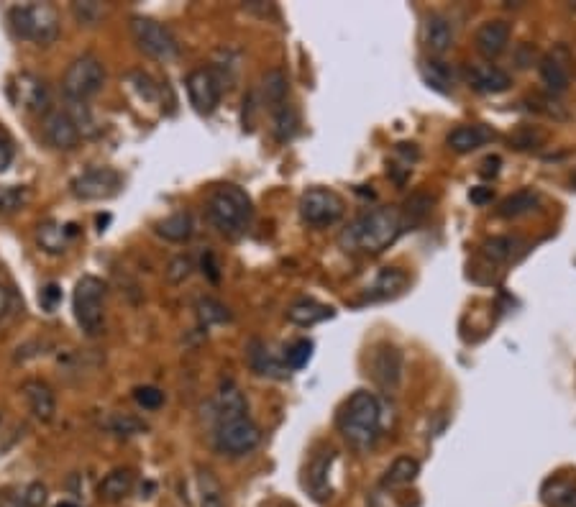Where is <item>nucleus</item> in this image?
I'll return each mask as SVG.
<instances>
[{
    "mask_svg": "<svg viewBox=\"0 0 576 507\" xmlns=\"http://www.w3.org/2000/svg\"><path fill=\"white\" fill-rule=\"evenodd\" d=\"M62 300V290H59L57 285H47L44 290H41V295H39V303L44 305V308L52 313L54 308H57V303Z\"/></svg>",
    "mask_w": 576,
    "mask_h": 507,
    "instance_id": "nucleus-44",
    "label": "nucleus"
},
{
    "mask_svg": "<svg viewBox=\"0 0 576 507\" xmlns=\"http://www.w3.org/2000/svg\"><path fill=\"white\" fill-rule=\"evenodd\" d=\"M154 231H157V236H162L164 241L182 244V241H187L192 236V216L185 213V210L172 213V216H167L164 221H159L157 226H154Z\"/></svg>",
    "mask_w": 576,
    "mask_h": 507,
    "instance_id": "nucleus-30",
    "label": "nucleus"
},
{
    "mask_svg": "<svg viewBox=\"0 0 576 507\" xmlns=\"http://www.w3.org/2000/svg\"><path fill=\"white\" fill-rule=\"evenodd\" d=\"M369 372L384 392H397L402 382V354L392 344L374 346L369 356Z\"/></svg>",
    "mask_w": 576,
    "mask_h": 507,
    "instance_id": "nucleus-13",
    "label": "nucleus"
},
{
    "mask_svg": "<svg viewBox=\"0 0 576 507\" xmlns=\"http://www.w3.org/2000/svg\"><path fill=\"white\" fill-rule=\"evenodd\" d=\"M121 187V175L111 167L88 169L70 182V190L77 200H108L121 193Z\"/></svg>",
    "mask_w": 576,
    "mask_h": 507,
    "instance_id": "nucleus-11",
    "label": "nucleus"
},
{
    "mask_svg": "<svg viewBox=\"0 0 576 507\" xmlns=\"http://www.w3.org/2000/svg\"><path fill=\"white\" fill-rule=\"evenodd\" d=\"M134 400L141 405L144 410H159L164 405V392L159 387H136L134 390Z\"/></svg>",
    "mask_w": 576,
    "mask_h": 507,
    "instance_id": "nucleus-42",
    "label": "nucleus"
},
{
    "mask_svg": "<svg viewBox=\"0 0 576 507\" xmlns=\"http://www.w3.org/2000/svg\"><path fill=\"white\" fill-rule=\"evenodd\" d=\"M420 72H423V80L438 93H451L454 90V72L448 70L446 62H441V59H425Z\"/></svg>",
    "mask_w": 576,
    "mask_h": 507,
    "instance_id": "nucleus-32",
    "label": "nucleus"
},
{
    "mask_svg": "<svg viewBox=\"0 0 576 507\" xmlns=\"http://www.w3.org/2000/svg\"><path fill=\"white\" fill-rule=\"evenodd\" d=\"M538 205V195L533 190H518V193H512L510 198H505L497 208V216L500 218H520L525 213Z\"/></svg>",
    "mask_w": 576,
    "mask_h": 507,
    "instance_id": "nucleus-33",
    "label": "nucleus"
},
{
    "mask_svg": "<svg viewBox=\"0 0 576 507\" xmlns=\"http://www.w3.org/2000/svg\"><path fill=\"white\" fill-rule=\"evenodd\" d=\"M405 231L400 210L395 208H374L361 213L359 218L349 223L338 244L346 251H364V254H379L390 249Z\"/></svg>",
    "mask_w": 576,
    "mask_h": 507,
    "instance_id": "nucleus-1",
    "label": "nucleus"
},
{
    "mask_svg": "<svg viewBox=\"0 0 576 507\" xmlns=\"http://www.w3.org/2000/svg\"><path fill=\"white\" fill-rule=\"evenodd\" d=\"M333 315H336V310L331 305L315 303V300H297L287 310V321H292L295 326H315V323L333 318Z\"/></svg>",
    "mask_w": 576,
    "mask_h": 507,
    "instance_id": "nucleus-26",
    "label": "nucleus"
},
{
    "mask_svg": "<svg viewBox=\"0 0 576 507\" xmlns=\"http://www.w3.org/2000/svg\"><path fill=\"white\" fill-rule=\"evenodd\" d=\"M423 44L431 54H446L454 44V26L443 13H431L423 24Z\"/></svg>",
    "mask_w": 576,
    "mask_h": 507,
    "instance_id": "nucleus-21",
    "label": "nucleus"
},
{
    "mask_svg": "<svg viewBox=\"0 0 576 507\" xmlns=\"http://www.w3.org/2000/svg\"><path fill=\"white\" fill-rule=\"evenodd\" d=\"M272 121H274V136H277V141H290L292 136L297 134V111L295 105L287 100L285 105H280V108H274L272 111Z\"/></svg>",
    "mask_w": 576,
    "mask_h": 507,
    "instance_id": "nucleus-34",
    "label": "nucleus"
},
{
    "mask_svg": "<svg viewBox=\"0 0 576 507\" xmlns=\"http://www.w3.org/2000/svg\"><path fill=\"white\" fill-rule=\"evenodd\" d=\"M195 502L198 507H226V495H223V487L213 472L208 469H200L195 474Z\"/></svg>",
    "mask_w": 576,
    "mask_h": 507,
    "instance_id": "nucleus-27",
    "label": "nucleus"
},
{
    "mask_svg": "<svg viewBox=\"0 0 576 507\" xmlns=\"http://www.w3.org/2000/svg\"><path fill=\"white\" fill-rule=\"evenodd\" d=\"M405 285H408V274L397 267H387L379 272L374 285L367 290V300L369 303H374V300H390L395 298V295H400V292L405 290Z\"/></svg>",
    "mask_w": 576,
    "mask_h": 507,
    "instance_id": "nucleus-23",
    "label": "nucleus"
},
{
    "mask_svg": "<svg viewBox=\"0 0 576 507\" xmlns=\"http://www.w3.org/2000/svg\"><path fill=\"white\" fill-rule=\"evenodd\" d=\"M431 205H433V200L428 198V195L415 193L413 198H410L408 203H405V210L400 213L402 223H405V228L415 226V223L423 221V218L428 216V213H431Z\"/></svg>",
    "mask_w": 576,
    "mask_h": 507,
    "instance_id": "nucleus-36",
    "label": "nucleus"
},
{
    "mask_svg": "<svg viewBox=\"0 0 576 507\" xmlns=\"http://www.w3.org/2000/svg\"><path fill=\"white\" fill-rule=\"evenodd\" d=\"M105 85V67L95 54H82L72 59L62 77V93L70 103H85L95 98Z\"/></svg>",
    "mask_w": 576,
    "mask_h": 507,
    "instance_id": "nucleus-6",
    "label": "nucleus"
},
{
    "mask_svg": "<svg viewBox=\"0 0 576 507\" xmlns=\"http://www.w3.org/2000/svg\"><path fill=\"white\" fill-rule=\"evenodd\" d=\"M72 236H75V226H59L54 221L41 223L39 231H36V241L47 254H64Z\"/></svg>",
    "mask_w": 576,
    "mask_h": 507,
    "instance_id": "nucleus-25",
    "label": "nucleus"
},
{
    "mask_svg": "<svg viewBox=\"0 0 576 507\" xmlns=\"http://www.w3.org/2000/svg\"><path fill=\"white\" fill-rule=\"evenodd\" d=\"M8 308H11V292L6 290V287L0 285V318L8 313Z\"/></svg>",
    "mask_w": 576,
    "mask_h": 507,
    "instance_id": "nucleus-48",
    "label": "nucleus"
},
{
    "mask_svg": "<svg viewBox=\"0 0 576 507\" xmlns=\"http://www.w3.org/2000/svg\"><path fill=\"white\" fill-rule=\"evenodd\" d=\"M297 208H300V221L313 228L333 226L344 216V200L328 187H313V190L303 193Z\"/></svg>",
    "mask_w": 576,
    "mask_h": 507,
    "instance_id": "nucleus-9",
    "label": "nucleus"
},
{
    "mask_svg": "<svg viewBox=\"0 0 576 507\" xmlns=\"http://www.w3.org/2000/svg\"><path fill=\"white\" fill-rule=\"evenodd\" d=\"M510 24H507L505 18H492V21H484L482 26L474 34V47L477 52L482 54L484 59H497L510 44Z\"/></svg>",
    "mask_w": 576,
    "mask_h": 507,
    "instance_id": "nucleus-15",
    "label": "nucleus"
},
{
    "mask_svg": "<svg viewBox=\"0 0 576 507\" xmlns=\"http://www.w3.org/2000/svg\"><path fill=\"white\" fill-rule=\"evenodd\" d=\"M205 213H208V221L228 239L244 236L251 226V218H254L251 198L236 185L216 187L208 198V205H205Z\"/></svg>",
    "mask_w": 576,
    "mask_h": 507,
    "instance_id": "nucleus-3",
    "label": "nucleus"
},
{
    "mask_svg": "<svg viewBox=\"0 0 576 507\" xmlns=\"http://www.w3.org/2000/svg\"><path fill=\"white\" fill-rule=\"evenodd\" d=\"M336 426L354 451L374 449V443L382 433V405H379L377 395L356 390L338 410Z\"/></svg>",
    "mask_w": 576,
    "mask_h": 507,
    "instance_id": "nucleus-2",
    "label": "nucleus"
},
{
    "mask_svg": "<svg viewBox=\"0 0 576 507\" xmlns=\"http://www.w3.org/2000/svg\"><path fill=\"white\" fill-rule=\"evenodd\" d=\"M187 98H190L192 108L200 116H210L221 103L223 95V77L213 67H200V70L187 75Z\"/></svg>",
    "mask_w": 576,
    "mask_h": 507,
    "instance_id": "nucleus-10",
    "label": "nucleus"
},
{
    "mask_svg": "<svg viewBox=\"0 0 576 507\" xmlns=\"http://www.w3.org/2000/svg\"><path fill=\"white\" fill-rule=\"evenodd\" d=\"M41 134H44L47 144L59 149V152H72L82 139V131L75 123V118H72L67 111H59V108L44 113Z\"/></svg>",
    "mask_w": 576,
    "mask_h": 507,
    "instance_id": "nucleus-12",
    "label": "nucleus"
},
{
    "mask_svg": "<svg viewBox=\"0 0 576 507\" xmlns=\"http://www.w3.org/2000/svg\"><path fill=\"white\" fill-rule=\"evenodd\" d=\"M11 98L18 108L29 113H49V88L41 77L21 72L11 80Z\"/></svg>",
    "mask_w": 576,
    "mask_h": 507,
    "instance_id": "nucleus-14",
    "label": "nucleus"
},
{
    "mask_svg": "<svg viewBox=\"0 0 576 507\" xmlns=\"http://www.w3.org/2000/svg\"><path fill=\"white\" fill-rule=\"evenodd\" d=\"M262 431L246 413H231L216 420V446L228 456H246L259 446Z\"/></svg>",
    "mask_w": 576,
    "mask_h": 507,
    "instance_id": "nucleus-7",
    "label": "nucleus"
},
{
    "mask_svg": "<svg viewBox=\"0 0 576 507\" xmlns=\"http://www.w3.org/2000/svg\"><path fill=\"white\" fill-rule=\"evenodd\" d=\"M190 272H192V259L190 257L172 259V262H169V267H167L169 282L187 280V277H190Z\"/></svg>",
    "mask_w": 576,
    "mask_h": 507,
    "instance_id": "nucleus-43",
    "label": "nucleus"
},
{
    "mask_svg": "<svg viewBox=\"0 0 576 507\" xmlns=\"http://www.w3.org/2000/svg\"><path fill=\"white\" fill-rule=\"evenodd\" d=\"M469 198H472V203L484 205L492 200V190H489V187H474L472 193H469Z\"/></svg>",
    "mask_w": 576,
    "mask_h": 507,
    "instance_id": "nucleus-45",
    "label": "nucleus"
},
{
    "mask_svg": "<svg viewBox=\"0 0 576 507\" xmlns=\"http://www.w3.org/2000/svg\"><path fill=\"white\" fill-rule=\"evenodd\" d=\"M205 259H208V264L203 262V272H208V277L213 282H218V264H216V257H213V254H205Z\"/></svg>",
    "mask_w": 576,
    "mask_h": 507,
    "instance_id": "nucleus-47",
    "label": "nucleus"
},
{
    "mask_svg": "<svg viewBox=\"0 0 576 507\" xmlns=\"http://www.w3.org/2000/svg\"><path fill=\"white\" fill-rule=\"evenodd\" d=\"M11 159H13V149L8 146V141L0 139V172L11 164Z\"/></svg>",
    "mask_w": 576,
    "mask_h": 507,
    "instance_id": "nucleus-46",
    "label": "nucleus"
},
{
    "mask_svg": "<svg viewBox=\"0 0 576 507\" xmlns=\"http://www.w3.org/2000/svg\"><path fill=\"white\" fill-rule=\"evenodd\" d=\"M287 90H290V82H287L285 72L282 70L264 72L262 95L264 103L269 105V111H274V108H280V105L287 103Z\"/></svg>",
    "mask_w": 576,
    "mask_h": 507,
    "instance_id": "nucleus-31",
    "label": "nucleus"
},
{
    "mask_svg": "<svg viewBox=\"0 0 576 507\" xmlns=\"http://www.w3.org/2000/svg\"><path fill=\"white\" fill-rule=\"evenodd\" d=\"M541 80L551 95H564L569 90V49L556 47L541 59Z\"/></svg>",
    "mask_w": 576,
    "mask_h": 507,
    "instance_id": "nucleus-16",
    "label": "nucleus"
},
{
    "mask_svg": "<svg viewBox=\"0 0 576 507\" xmlns=\"http://www.w3.org/2000/svg\"><path fill=\"white\" fill-rule=\"evenodd\" d=\"M72 310L75 321L88 336H100L105 326V285L103 280L88 274L77 280L72 292Z\"/></svg>",
    "mask_w": 576,
    "mask_h": 507,
    "instance_id": "nucleus-5",
    "label": "nucleus"
},
{
    "mask_svg": "<svg viewBox=\"0 0 576 507\" xmlns=\"http://www.w3.org/2000/svg\"><path fill=\"white\" fill-rule=\"evenodd\" d=\"M29 198V187H8L6 193H0V213H3V216L16 213V210H21L29 203Z\"/></svg>",
    "mask_w": 576,
    "mask_h": 507,
    "instance_id": "nucleus-39",
    "label": "nucleus"
},
{
    "mask_svg": "<svg viewBox=\"0 0 576 507\" xmlns=\"http://www.w3.org/2000/svg\"><path fill=\"white\" fill-rule=\"evenodd\" d=\"M72 13H75V18L82 26H98L103 21L105 11L95 0H82V3L77 0V3H72Z\"/></svg>",
    "mask_w": 576,
    "mask_h": 507,
    "instance_id": "nucleus-37",
    "label": "nucleus"
},
{
    "mask_svg": "<svg viewBox=\"0 0 576 507\" xmlns=\"http://www.w3.org/2000/svg\"><path fill=\"white\" fill-rule=\"evenodd\" d=\"M518 246H523V241L515 239V236H495V239L484 241L482 251L484 257L492 259V262H510Z\"/></svg>",
    "mask_w": 576,
    "mask_h": 507,
    "instance_id": "nucleus-35",
    "label": "nucleus"
},
{
    "mask_svg": "<svg viewBox=\"0 0 576 507\" xmlns=\"http://www.w3.org/2000/svg\"><path fill=\"white\" fill-rule=\"evenodd\" d=\"M24 397L36 420L52 423L54 413H57V400H54V392L47 382H41V379H26Z\"/></svg>",
    "mask_w": 576,
    "mask_h": 507,
    "instance_id": "nucleus-19",
    "label": "nucleus"
},
{
    "mask_svg": "<svg viewBox=\"0 0 576 507\" xmlns=\"http://www.w3.org/2000/svg\"><path fill=\"white\" fill-rule=\"evenodd\" d=\"M541 500L546 507H576V479L551 477L541 490Z\"/></svg>",
    "mask_w": 576,
    "mask_h": 507,
    "instance_id": "nucleus-24",
    "label": "nucleus"
},
{
    "mask_svg": "<svg viewBox=\"0 0 576 507\" xmlns=\"http://www.w3.org/2000/svg\"><path fill=\"white\" fill-rule=\"evenodd\" d=\"M331 464H333V451H323V454L315 456V459L310 461L308 474H305V487H308L310 495H313L315 500H328V495H331V484H328Z\"/></svg>",
    "mask_w": 576,
    "mask_h": 507,
    "instance_id": "nucleus-22",
    "label": "nucleus"
},
{
    "mask_svg": "<svg viewBox=\"0 0 576 507\" xmlns=\"http://www.w3.org/2000/svg\"><path fill=\"white\" fill-rule=\"evenodd\" d=\"M512 85V77L497 65H474L469 70V88L482 95H500Z\"/></svg>",
    "mask_w": 576,
    "mask_h": 507,
    "instance_id": "nucleus-20",
    "label": "nucleus"
},
{
    "mask_svg": "<svg viewBox=\"0 0 576 507\" xmlns=\"http://www.w3.org/2000/svg\"><path fill=\"white\" fill-rule=\"evenodd\" d=\"M492 139H495V131L489 129V126H484V123H466V126H456L446 136V144L451 152L469 154L487 146Z\"/></svg>",
    "mask_w": 576,
    "mask_h": 507,
    "instance_id": "nucleus-17",
    "label": "nucleus"
},
{
    "mask_svg": "<svg viewBox=\"0 0 576 507\" xmlns=\"http://www.w3.org/2000/svg\"><path fill=\"white\" fill-rule=\"evenodd\" d=\"M310 356H313V341L303 338V341H297L295 346L285 351V364L287 369H303L305 364L310 362Z\"/></svg>",
    "mask_w": 576,
    "mask_h": 507,
    "instance_id": "nucleus-40",
    "label": "nucleus"
},
{
    "mask_svg": "<svg viewBox=\"0 0 576 507\" xmlns=\"http://www.w3.org/2000/svg\"><path fill=\"white\" fill-rule=\"evenodd\" d=\"M420 474V461L413 456H400V459L392 461V467L384 472L382 487L384 490H395V487H405V484H413Z\"/></svg>",
    "mask_w": 576,
    "mask_h": 507,
    "instance_id": "nucleus-28",
    "label": "nucleus"
},
{
    "mask_svg": "<svg viewBox=\"0 0 576 507\" xmlns=\"http://www.w3.org/2000/svg\"><path fill=\"white\" fill-rule=\"evenodd\" d=\"M57 507H77V505H75V502H59Z\"/></svg>",
    "mask_w": 576,
    "mask_h": 507,
    "instance_id": "nucleus-49",
    "label": "nucleus"
},
{
    "mask_svg": "<svg viewBox=\"0 0 576 507\" xmlns=\"http://www.w3.org/2000/svg\"><path fill=\"white\" fill-rule=\"evenodd\" d=\"M246 359H249L251 372H256L259 377H272V379H285L287 364H282L274 351L269 349V344H264L262 338H251L249 346H246Z\"/></svg>",
    "mask_w": 576,
    "mask_h": 507,
    "instance_id": "nucleus-18",
    "label": "nucleus"
},
{
    "mask_svg": "<svg viewBox=\"0 0 576 507\" xmlns=\"http://www.w3.org/2000/svg\"><path fill=\"white\" fill-rule=\"evenodd\" d=\"M198 315H200V321H203L205 326H210V323L231 321V313H228L226 305H221L218 300H213V298L200 300V303H198Z\"/></svg>",
    "mask_w": 576,
    "mask_h": 507,
    "instance_id": "nucleus-38",
    "label": "nucleus"
},
{
    "mask_svg": "<svg viewBox=\"0 0 576 507\" xmlns=\"http://www.w3.org/2000/svg\"><path fill=\"white\" fill-rule=\"evenodd\" d=\"M134 482L136 479L131 469H113V472L100 482V497L108 502H121L123 497L131 495Z\"/></svg>",
    "mask_w": 576,
    "mask_h": 507,
    "instance_id": "nucleus-29",
    "label": "nucleus"
},
{
    "mask_svg": "<svg viewBox=\"0 0 576 507\" xmlns=\"http://www.w3.org/2000/svg\"><path fill=\"white\" fill-rule=\"evenodd\" d=\"M8 21L18 39L34 41V44H54L62 31V21H59L57 8L49 3H26V6H13L8 11Z\"/></svg>",
    "mask_w": 576,
    "mask_h": 507,
    "instance_id": "nucleus-4",
    "label": "nucleus"
},
{
    "mask_svg": "<svg viewBox=\"0 0 576 507\" xmlns=\"http://www.w3.org/2000/svg\"><path fill=\"white\" fill-rule=\"evenodd\" d=\"M108 428H111L113 433H118V436H139V433L146 431L144 423H141L139 418H134V415H116V418L108 423Z\"/></svg>",
    "mask_w": 576,
    "mask_h": 507,
    "instance_id": "nucleus-41",
    "label": "nucleus"
},
{
    "mask_svg": "<svg viewBox=\"0 0 576 507\" xmlns=\"http://www.w3.org/2000/svg\"><path fill=\"white\" fill-rule=\"evenodd\" d=\"M131 36H134L136 47L146 54V57L157 59V62H172L180 54V41L164 24H159L157 18L149 16H134L131 18Z\"/></svg>",
    "mask_w": 576,
    "mask_h": 507,
    "instance_id": "nucleus-8",
    "label": "nucleus"
}]
</instances>
